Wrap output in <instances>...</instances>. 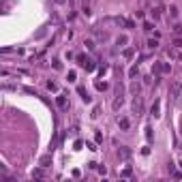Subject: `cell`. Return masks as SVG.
<instances>
[{
  "label": "cell",
  "mask_w": 182,
  "mask_h": 182,
  "mask_svg": "<svg viewBox=\"0 0 182 182\" xmlns=\"http://www.w3.org/2000/svg\"><path fill=\"white\" fill-rule=\"evenodd\" d=\"M77 62H79V67H84L86 71H94V62L90 60V58H86V56H77Z\"/></svg>",
  "instance_id": "6da1fadb"
},
{
  "label": "cell",
  "mask_w": 182,
  "mask_h": 182,
  "mask_svg": "<svg viewBox=\"0 0 182 182\" xmlns=\"http://www.w3.org/2000/svg\"><path fill=\"white\" fill-rule=\"evenodd\" d=\"M180 90H182V84H180V82H174V84H171L169 94H171V99H174V101H178V99H180Z\"/></svg>",
  "instance_id": "7a4b0ae2"
},
{
  "label": "cell",
  "mask_w": 182,
  "mask_h": 182,
  "mask_svg": "<svg viewBox=\"0 0 182 182\" xmlns=\"http://www.w3.org/2000/svg\"><path fill=\"white\" fill-rule=\"evenodd\" d=\"M131 148H126V146H122V148H118V158H122V161H129L131 158Z\"/></svg>",
  "instance_id": "3957f363"
},
{
  "label": "cell",
  "mask_w": 182,
  "mask_h": 182,
  "mask_svg": "<svg viewBox=\"0 0 182 182\" xmlns=\"http://www.w3.org/2000/svg\"><path fill=\"white\" fill-rule=\"evenodd\" d=\"M122 105H124V97L118 92V94H116V99H114V103H111V109H114V111H118Z\"/></svg>",
  "instance_id": "277c9868"
},
{
  "label": "cell",
  "mask_w": 182,
  "mask_h": 182,
  "mask_svg": "<svg viewBox=\"0 0 182 182\" xmlns=\"http://www.w3.org/2000/svg\"><path fill=\"white\" fill-rule=\"evenodd\" d=\"M150 116H154V118L161 116V101H154V105L150 107Z\"/></svg>",
  "instance_id": "5b68a950"
},
{
  "label": "cell",
  "mask_w": 182,
  "mask_h": 182,
  "mask_svg": "<svg viewBox=\"0 0 182 182\" xmlns=\"http://www.w3.org/2000/svg\"><path fill=\"white\" fill-rule=\"evenodd\" d=\"M56 105H58L60 109H67V107H69V103H67V97H64V94H58V97H56Z\"/></svg>",
  "instance_id": "8992f818"
},
{
  "label": "cell",
  "mask_w": 182,
  "mask_h": 182,
  "mask_svg": "<svg viewBox=\"0 0 182 182\" xmlns=\"http://www.w3.org/2000/svg\"><path fill=\"white\" fill-rule=\"evenodd\" d=\"M118 126H120L122 131H129L131 129V120L129 118H118Z\"/></svg>",
  "instance_id": "52a82bcc"
},
{
  "label": "cell",
  "mask_w": 182,
  "mask_h": 182,
  "mask_svg": "<svg viewBox=\"0 0 182 182\" xmlns=\"http://www.w3.org/2000/svg\"><path fill=\"white\" fill-rule=\"evenodd\" d=\"M77 92L82 94V101H84V103H90V101H92V99H90V94L86 92V88H82V86H79V88H77Z\"/></svg>",
  "instance_id": "ba28073f"
},
{
  "label": "cell",
  "mask_w": 182,
  "mask_h": 182,
  "mask_svg": "<svg viewBox=\"0 0 182 182\" xmlns=\"http://www.w3.org/2000/svg\"><path fill=\"white\" fill-rule=\"evenodd\" d=\"M133 111H135V114H139V111H142V99H139V94L133 99Z\"/></svg>",
  "instance_id": "9c48e42d"
},
{
  "label": "cell",
  "mask_w": 182,
  "mask_h": 182,
  "mask_svg": "<svg viewBox=\"0 0 182 182\" xmlns=\"http://www.w3.org/2000/svg\"><path fill=\"white\" fill-rule=\"evenodd\" d=\"M45 167H39V169H35L32 171V178H36V180H41V178H43V176H45Z\"/></svg>",
  "instance_id": "30bf717a"
},
{
  "label": "cell",
  "mask_w": 182,
  "mask_h": 182,
  "mask_svg": "<svg viewBox=\"0 0 182 182\" xmlns=\"http://www.w3.org/2000/svg\"><path fill=\"white\" fill-rule=\"evenodd\" d=\"M133 54H135V49H133V47H126L124 51H122V56H124L126 60H129V58H133Z\"/></svg>",
  "instance_id": "8fae6325"
},
{
  "label": "cell",
  "mask_w": 182,
  "mask_h": 182,
  "mask_svg": "<svg viewBox=\"0 0 182 182\" xmlns=\"http://www.w3.org/2000/svg\"><path fill=\"white\" fill-rule=\"evenodd\" d=\"M146 47H148V49H157L158 47V41H157V39H150V41L146 43Z\"/></svg>",
  "instance_id": "7c38bea8"
},
{
  "label": "cell",
  "mask_w": 182,
  "mask_h": 182,
  "mask_svg": "<svg viewBox=\"0 0 182 182\" xmlns=\"http://www.w3.org/2000/svg\"><path fill=\"white\" fill-rule=\"evenodd\" d=\"M116 43H118L120 47H124V45L129 43V39H126V35H120V36H118V41H116Z\"/></svg>",
  "instance_id": "4fadbf2b"
},
{
  "label": "cell",
  "mask_w": 182,
  "mask_h": 182,
  "mask_svg": "<svg viewBox=\"0 0 182 182\" xmlns=\"http://www.w3.org/2000/svg\"><path fill=\"white\" fill-rule=\"evenodd\" d=\"M129 90H131V92H133V94H139V90H142V86L137 84V82H133V84H131V88H129Z\"/></svg>",
  "instance_id": "5bb4252c"
},
{
  "label": "cell",
  "mask_w": 182,
  "mask_h": 182,
  "mask_svg": "<svg viewBox=\"0 0 182 182\" xmlns=\"http://www.w3.org/2000/svg\"><path fill=\"white\" fill-rule=\"evenodd\" d=\"M49 161H51V157H49V154L41 157V167H47V165H49Z\"/></svg>",
  "instance_id": "9a60e30c"
},
{
  "label": "cell",
  "mask_w": 182,
  "mask_h": 182,
  "mask_svg": "<svg viewBox=\"0 0 182 182\" xmlns=\"http://www.w3.org/2000/svg\"><path fill=\"white\" fill-rule=\"evenodd\" d=\"M137 73H139V67L135 64V67H131V69H129V77H135Z\"/></svg>",
  "instance_id": "2e32d148"
},
{
  "label": "cell",
  "mask_w": 182,
  "mask_h": 182,
  "mask_svg": "<svg viewBox=\"0 0 182 182\" xmlns=\"http://www.w3.org/2000/svg\"><path fill=\"white\" fill-rule=\"evenodd\" d=\"M97 36H99V41H107V39H109L107 32H101V30H97Z\"/></svg>",
  "instance_id": "e0dca14e"
},
{
  "label": "cell",
  "mask_w": 182,
  "mask_h": 182,
  "mask_svg": "<svg viewBox=\"0 0 182 182\" xmlns=\"http://www.w3.org/2000/svg\"><path fill=\"white\" fill-rule=\"evenodd\" d=\"M152 17H154V19L161 17V7H154V9H152Z\"/></svg>",
  "instance_id": "ac0fdd59"
},
{
  "label": "cell",
  "mask_w": 182,
  "mask_h": 182,
  "mask_svg": "<svg viewBox=\"0 0 182 182\" xmlns=\"http://www.w3.org/2000/svg\"><path fill=\"white\" fill-rule=\"evenodd\" d=\"M84 45H86V47H88V49H90V51H92V49L97 47V45H94V41H90V39H88V41H86Z\"/></svg>",
  "instance_id": "d6986e66"
},
{
  "label": "cell",
  "mask_w": 182,
  "mask_h": 182,
  "mask_svg": "<svg viewBox=\"0 0 182 182\" xmlns=\"http://www.w3.org/2000/svg\"><path fill=\"white\" fill-rule=\"evenodd\" d=\"M169 15L176 19V17H178V7H171V9H169Z\"/></svg>",
  "instance_id": "ffe728a7"
},
{
  "label": "cell",
  "mask_w": 182,
  "mask_h": 182,
  "mask_svg": "<svg viewBox=\"0 0 182 182\" xmlns=\"http://www.w3.org/2000/svg\"><path fill=\"white\" fill-rule=\"evenodd\" d=\"M47 90H51V92H56V90H58V86L54 84V82H47Z\"/></svg>",
  "instance_id": "44dd1931"
},
{
  "label": "cell",
  "mask_w": 182,
  "mask_h": 182,
  "mask_svg": "<svg viewBox=\"0 0 182 182\" xmlns=\"http://www.w3.org/2000/svg\"><path fill=\"white\" fill-rule=\"evenodd\" d=\"M174 35H182V24H176V26H174Z\"/></svg>",
  "instance_id": "7402d4cb"
},
{
  "label": "cell",
  "mask_w": 182,
  "mask_h": 182,
  "mask_svg": "<svg viewBox=\"0 0 182 182\" xmlns=\"http://www.w3.org/2000/svg\"><path fill=\"white\" fill-rule=\"evenodd\" d=\"M120 176H122V178H131V169H129V167H126V169H124V171H122V174H120Z\"/></svg>",
  "instance_id": "603a6c76"
},
{
  "label": "cell",
  "mask_w": 182,
  "mask_h": 182,
  "mask_svg": "<svg viewBox=\"0 0 182 182\" xmlns=\"http://www.w3.org/2000/svg\"><path fill=\"white\" fill-rule=\"evenodd\" d=\"M97 88H99V90H107V84H105V82H99Z\"/></svg>",
  "instance_id": "cb8c5ba5"
},
{
  "label": "cell",
  "mask_w": 182,
  "mask_h": 182,
  "mask_svg": "<svg viewBox=\"0 0 182 182\" xmlns=\"http://www.w3.org/2000/svg\"><path fill=\"white\" fill-rule=\"evenodd\" d=\"M144 30H146V32H150V30H152V24H150V22H144Z\"/></svg>",
  "instance_id": "d4e9b609"
},
{
  "label": "cell",
  "mask_w": 182,
  "mask_h": 182,
  "mask_svg": "<svg viewBox=\"0 0 182 182\" xmlns=\"http://www.w3.org/2000/svg\"><path fill=\"white\" fill-rule=\"evenodd\" d=\"M51 62H54V69H58V71H60V69H62V64H60V60H51Z\"/></svg>",
  "instance_id": "484cf974"
},
{
  "label": "cell",
  "mask_w": 182,
  "mask_h": 182,
  "mask_svg": "<svg viewBox=\"0 0 182 182\" xmlns=\"http://www.w3.org/2000/svg\"><path fill=\"white\" fill-rule=\"evenodd\" d=\"M75 79H77V75H75V71H71L69 73V82H75Z\"/></svg>",
  "instance_id": "4316f807"
},
{
  "label": "cell",
  "mask_w": 182,
  "mask_h": 182,
  "mask_svg": "<svg viewBox=\"0 0 182 182\" xmlns=\"http://www.w3.org/2000/svg\"><path fill=\"white\" fill-rule=\"evenodd\" d=\"M146 137H148V139H152V129H150V126L146 129Z\"/></svg>",
  "instance_id": "83f0119b"
},
{
  "label": "cell",
  "mask_w": 182,
  "mask_h": 182,
  "mask_svg": "<svg viewBox=\"0 0 182 182\" xmlns=\"http://www.w3.org/2000/svg\"><path fill=\"white\" fill-rule=\"evenodd\" d=\"M174 47H182V39H176L174 41Z\"/></svg>",
  "instance_id": "f1b7e54d"
},
{
  "label": "cell",
  "mask_w": 182,
  "mask_h": 182,
  "mask_svg": "<svg viewBox=\"0 0 182 182\" xmlns=\"http://www.w3.org/2000/svg\"><path fill=\"white\" fill-rule=\"evenodd\" d=\"M82 7H90V0H82Z\"/></svg>",
  "instance_id": "f546056e"
},
{
  "label": "cell",
  "mask_w": 182,
  "mask_h": 182,
  "mask_svg": "<svg viewBox=\"0 0 182 182\" xmlns=\"http://www.w3.org/2000/svg\"><path fill=\"white\" fill-rule=\"evenodd\" d=\"M54 2H56V4H64L67 0H54Z\"/></svg>",
  "instance_id": "4dcf8cb0"
}]
</instances>
